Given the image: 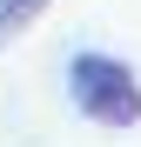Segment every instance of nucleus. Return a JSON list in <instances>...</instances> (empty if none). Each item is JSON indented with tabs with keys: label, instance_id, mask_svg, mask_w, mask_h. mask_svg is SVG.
Masks as SVG:
<instances>
[{
	"label": "nucleus",
	"instance_id": "nucleus-1",
	"mask_svg": "<svg viewBox=\"0 0 141 147\" xmlns=\"http://www.w3.org/2000/svg\"><path fill=\"white\" fill-rule=\"evenodd\" d=\"M67 100H74L81 120H94L108 134H128V127H141V74L121 54L74 47L67 54Z\"/></svg>",
	"mask_w": 141,
	"mask_h": 147
},
{
	"label": "nucleus",
	"instance_id": "nucleus-2",
	"mask_svg": "<svg viewBox=\"0 0 141 147\" xmlns=\"http://www.w3.org/2000/svg\"><path fill=\"white\" fill-rule=\"evenodd\" d=\"M40 13H47V0H0V47H7V40H20Z\"/></svg>",
	"mask_w": 141,
	"mask_h": 147
}]
</instances>
